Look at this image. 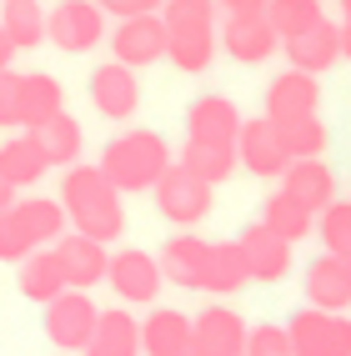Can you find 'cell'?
<instances>
[{
  "instance_id": "cell-29",
  "label": "cell",
  "mask_w": 351,
  "mask_h": 356,
  "mask_svg": "<svg viewBox=\"0 0 351 356\" xmlns=\"http://www.w3.org/2000/svg\"><path fill=\"white\" fill-rule=\"evenodd\" d=\"M216 56V26H186V31H171V45H166V60L186 76H196V70L211 65Z\"/></svg>"
},
{
  "instance_id": "cell-18",
  "label": "cell",
  "mask_w": 351,
  "mask_h": 356,
  "mask_svg": "<svg viewBox=\"0 0 351 356\" xmlns=\"http://www.w3.org/2000/svg\"><path fill=\"white\" fill-rule=\"evenodd\" d=\"M246 337H251V326L236 312H226V306H206L196 316V351L201 356H246Z\"/></svg>"
},
{
  "instance_id": "cell-36",
  "label": "cell",
  "mask_w": 351,
  "mask_h": 356,
  "mask_svg": "<svg viewBox=\"0 0 351 356\" xmlns=\"http://www.w3.org/2000/svg\"><path fill=\"white\" fill-rule=\"evenodd\" d=\"M316 231H321V241L326 251H336V256H351V201H332L316 216Z\"/></svg>"
},
{
  "instance_id": "cell-30",
  "label": "cell",
  "mask_w": 351,
  "mask_h": 356,
  "mask_svg": "<svg viewBox=\"0 0 351 356\" xmlns=\"http://www.w3.org/2000/svg\"><path fill=\"white\" fill-rule=\"evenodd\" d=\"M56 111H65V90H60L56 76H45V70H31V76H20V115H26V126L51 121Z\"/></svg>"
},
{
  "instance_id": "cell-8",
  "label": "cell",
  "mask_w": 351,
  "mask_h": 356,
  "mask_svg": "<svg viewBox=\"0 0 351 356\" xmlns=\"http://www.w3.org/2000/svg\"><path fill=\"white\" fill-rule=\"evenodd\" d=\"M166 45H171V26H166V15L151 10V15H126L121 26L111 31V51L115 60H126V65H156V60H166Z\"/></svg>"
},
{
  "instance_id": "cell-25",
  "label": "cell",
  "mask_w": 351,
  "mask_h": 356,
  "mask_svg": "<svg viewBox=\"0 0 351 356\" xmlns=\"http://www.w3.org/2000/svg\"><path fill=\"white\" fill-rule=\"evenodd\" d=\"M140 321L131 312H101V326L90 337L85 356H140Z\"/></svg>"
},
{
  "instance_id": "cell-13",
  "label": "cell",
  "mask_w": 351,
  "mask_h": 356,
  "mask_svg": "<svg viewBox=\"0 0 351 356\" xmlns=\"http://www.w3.org/2000/svg\"><path fill=\"white\" fill-rule=\"evenodd\" d=\"M321 106V81L311 70H281V76L266 86V115L271 121H296V115H316Z\"/></svg>"
},
{
  "instance_id": "cell-43",
  "label": "cell",
  "mask_w": 351,
  "mask_h": 356,
  "mask_svg": "<svg viewBox=\"0 0 351 356\" xmlns=\"http://www.w3.org/2000/svg\"><path fill=\"white\" fill-rule=\"evenodd\" d=\"M15 191H20V186H10V181H6V176H0V211H10V206H15V201H20V196H15Z\"/></svg>"
},
{
  "instance_id": "cell-11",
  "label": "cell",
  "mask_w": 351,
  "mask_h": 356,
  "mask_svg": "<svg viewBox=\"0 0 351 356\" xmlns=\"http://www.w3.org/2000/svg\"><path fill=\"white\" fill-rule=\"evenodd\" d=\"M236 241H241V256H246V266H251V281H266V286H271V281H281V276L291 271V246L296 241H286V236L271 231L266 221L246 226Z\"/></svg>"
},
{
  "instance_id": "cell-28",
  "label": "cell",
  "mask_w": 351,
  "mask_h": 356,
  "mask_svg": "<svg viewBox=\"0 0 351 356\" xmlns=\"http://www.w3.org/2000/svg\"><path fill=\"white\" fill-rule=\"evenodd\" d=\"M181 165H191L201 181L221 186L241 165V156H236V146H221V140H186V146H181Z\"/></svg>"
},
{
  "instance_id": "cell-42",
  "label": "cell",
  "mask_w": 351,
  "mask_h": 356,
  "mask_svg": "<svg viewBox=\"0 0 351 356\" xmlns=\"http://www.w3.org/2000/svg\"><path fill=\"white\" fill-rule=\"evenodd\" d=\"M15 51H20V45L10 40V31H6V26H0V70H6V65L15 60Z\"/></svg>"
},
{
  "instance_id": "cell-44",
  "label": "cell",
  "mask_w": 351,
  "mask_h": 356,
  "mask_svg": "<svg viewBox=\"0 0 351 356\" xmlns=\"http://www.w3.org/2000/svg\"><path fill=\"white\" fill-rule=\"evenodd\" d=\"M341 56L351 60V20H341Z\"/></svg>"
},
{
  "instance_id": "cell-17",
  "label": "cell",
  "mask_w": 351,
  "mask_h": 356,
  "mask_svg": "<svg viewBox=\"0 0 351 356\" xmlns=\"http://www.w3.org/2000/svg\"><path fill=\"white\" fill-rule=\"evenodd\" d=\"M281 45H286V60H291L296 70H311V76H321V70H332V65L341 60V26L321 15L311 31H301V35L281 40Z\"/></svg>"
},
{
  "instance_id": "cell-39",
  "label": "cell",
  "mask_w": 351,
  "mask_h": 356,
  "mask_svg": "<svg viewBox=\"0 0 351 356\" xmlns=\"http://www.w3.org/2000/svg\"><path fill=\"white\" fill-rule=\"evenodd\" d=\"M0 126H26V115H20V70H0Z\"/></svg>"
},
{
  "instance_id": "cell-27",
  "label": "cell",
  "mask_w": 351,
  "mask_h": 356,
  "mask_svg": "<svg viewBox=\"0 0 351 356\" xmlns=\"http://www.w3.org/2000/svg\"><path fill=\"white\" fill-rule=\"evenodd\" d=\"M251 281V266L241 256V241H211V271H206V291L211 296H231Z\"/></svg>"
},
{
  "instance_id": "cell-31",
  "label": "cell",
  "mask_w": 351,
  "mask_h": 356,
  "mask_svg": "<svg viewBox=\"0 0 351 356\" xmlns=\"http://www.w3.org/2000/svg\"><path fill=\"white\" fill-rule=\"evenodd\" d=\"M261 221H266L271 231H281L286 241H301V236H311V226H316V211H311L307 201H296V196L286 191V186H281V191H271V196H266Z\"/></svg>"
},
{
  "instance_id": "cell-19",
  "label": "cell",
  "mask_w": 351,
  "mask_h": 356,
  "mask_svg": "<svg viewBox=\"0 0 351 356\" xmlns=\"http://www.w3.org/2000/svg\"><path fill=\"white\" fill-rule=\"evenodd\" d=\"M140 346H146V356H201L196 321L181 312H151L140 321Z\"/></svg>"
},
{
  "instance_id": "cell-1",
  "label": "cell",
  "mask_w": 351,
  "mask_h": 356,
  "mask_svg": "<svg viewBox=\"0 0 351 356\" xmlns=\"http://www.w3.org/2000/svg\"><path fill=\"white\" fill-rule=\"evenodd\" d=\"M60 201H65V216L76 231L96 236V241H115L126 231V206H121V186H115L101 165H65V181H60Z\"/></svg>"
},
{
  "instance_id": "cell-14",
  "label": "cell",
  "mask_w": 351,
  "mask_h": 356,
  "mask_svg": "<svg viewBox=\"0 0 351 356\" xmlns=\"http://www.w3.org/2000/svg\"><path fill=\"white\" fill-rule=\"evenodd\" d=\"M221 45H226V56H231V60H241V65H261V60H271V51L281 45V35H276V26H271L266 15H226Z\"/></svg>"
},
{
  "instance_id": "cell-24",
  "label": "cell",
  "mask_w": 351,
  "mask_h": 356,
  "mask_svg": "<svg viewBox=\"0 0 351 356\" xmlns=\"http://www.w3.org/2000/svg\"><path fill=\"white\" fill-rule=\"evenodd\" d=\"M35 140H40V151L51 156V165H76L81 161V146H85V131L81 121L70 111H56L51 121H40V126H26Z\"/></svg>"
},
{
  "instance_id": "cell-34",
  "label": "cell",
  "mask_w": 351,
  "mask_h": 356,
  "mask_svg": "<svg viewBox=\"0 0 351 356\" xmlns=\"http://www.w3.org/2000/svg\"><path fill=\"white\" fill-rule=\"evenodd\" d=\"M35 231L26 226V216H20V206L0 211V261H10V266H20L31 251H35Z\"/></svg>"
},
{
  "instance_id": "cell-45",
  "label": "cell",
  "mask_w": 351,
  "mask_h": 356,
  "mask_svg": "<svg viewBox=\"0 0 351 356\" xmlns=\"http://www.w3.org/2000/svg\"><path fill=\"white\" fill-rule=\"evenodd\" d=\"M341 20H351V0H341Z\"/></svg>"
},
{
  "instance_id": "cell-12",
  "label": "cell",
  "mask_w": 351,
  "mask_h": 356,
  "mask_svg": "<svg viewBox=\"0 0 351 356\" xmlns=\"http://www.w3.org/2000/svg\"><path fill=\"white\" fill-rule=\"evenodd\" d=\"M56 256H60V266H65V276H70V286H81V291H90V286L106 281V271H111L106 241H96V236H85V231H76V226L56 241Z\"/></svg>"
},
{
  "instance_id": "cell-40",
  "label": "cell",
  "mask_w": 351,
  "mask_h": 356,
  "mask_svg": "<svg viewBox=\"0 0 351 356\" xmlns=\"http://www.w3.org/2000/svg\"><path fill=\"white\" fill-rule=\"evenodd\" d=\"M96 6H101L106 15H115V20H126V15H151V10H161L166 0H96Z\"/></svg>"
},
{
  "instance_id": "cell-23",
  "label": "cell",
  "mask_w": 351,
  "mask_h": 356,
  "mask_svg": "<svg viewBox=\"0 0 351 356\" xmlns=\"http://www.w3.org/2000/svg\"><path fill=\"white\" fill-rule=\"evenodd\" d=\"M45 171H51V156L40 151V140L26 131V136H10L6 146H0V176H6L10 186H20V191H26V186H35Z\"/></svg>"
},
{
  "instance_id": "cell-16",
  "label": "cell",
  "mask_w": 351,
  "mask_h": 356,
  "mask_svg": "<svg viewBox=\"0 0 351 356\" xmlns=\"http://www.w3.org/2000/svg\"><path fill=\"white\" fill-rule=\"evenodd\" d=\"M307 301L321 312H346L351 306V256L326 251L307 266Z\"/></svg>"
},
{
  "instance_id": "cell-7",
  "label": "cell",
  "mask_w": 351,
  "mask_h": 356,
  "mask_svg": "<svg viewBox=\"0 0 351 356\" xmlns=\"http://www.w3.org/2000/svg\"><path fill=\"white\" fill-rule=\"evenodd\" d=\"M236 156L251 176L261 181H281L291 165V151L286 140H281V126L271 121V115H256V121H241V136H236Z\"/></svg>"
},
{
  "instance_id": "cell-9",
  "label": "cell",
  "mask_w": 351,
  "mask_h": 356,
  "mask_svg": "<svg viewBox=\"0 0 351 356\" xmlns=\"http://www.w3.org/2000/svg\"><path fill=\"white\" fill-rule=\"evenodd\" d=\"M286 331H291L296 356H351V321L341 312L311 306V312H296Z\"/></svg>"
},
{
  "instance_id": "cell-37",
  "label": "cell",
  "mask_w": 351,
  "mask_h": 356,
  "mask_svg": "<svg viewBox=\"0 0 351 356\" xmlns=\"http://www.w3.org/2000/svg\"><path fill=\"white\" fill-rule=\"evenodd\" d=\"M216 0H166L161 15H166L171 31H186V26H216Z\"/></svg>"
},
{
  "instance_id": "cell-41",
  "label": "cell",
  "mask_w": 351,
  "mask_h": 356,
  "mask_svg": "<svg viewBox=\"0 0 351 356\" xmlns=\"http://www.w3.org/2000/svg\"><path fill=\"white\" fill-rule=\"evenodd\" d=\"M216 6H221L226 15H266L271 0H216Z\"/></svg>"
},
{
  "instance_id": "cell-32",
  "label": "cell",
  "mask_w": 351,
  "mask_h": 356,
  "mask_svg": "<svg viewBox=\"0 0 351 356\" xmlns=\"http://www.w3.org/2000/svg\"><path fill=\"white\" fill-rule=\"evenodd\" d=\"M20 216H26V226L35 231L40 246H56L60 236L70 231V216H65V201H51V196H31V201H15Z\"/></svg>"
},
{
  "instance_id": "cell-3",
  "label": "cell",
  "mask_w": 351,
  "mask_h": 356,
  "mask_svg": "<svg viewBox=\"0 0 351 356\" xmlns=\"http://www.w3.org/2000/svg\"><path fill=\"white\" fill-rule=\"evenodd\" d=\"M211 201H216V186L201 181L191 165L171 161V171L156 181V211L171 226H201L211 216Z\"/></svg>"
},
{
  "instance_id": "cell-22",
  "label": "cell",
  "mask_w": 351,
  "mask_h": 356,
  "mask_svg": "<svg viewBox=\"0 0 351 356\" xmlns=\"http://www.w3.org/2000/svg\"><path fill=\"white\" fill-rule=\"evenodd\" d=\"M20 296L26 301H35V306H45V301H56L65 286H70V276H65V266H60V256H56V246H35L26 261H20Z\"/></svg>"
},
{
  "instance_id": "cell-4",
  "label": "cell",
  "mask_w": 351,
  "mask_h": 356,
  "mask_svg": "<svg viewBox=\"0 0 351 356\" xmlns=\"http://www.w3.org/2000/svg\"><path fill=\"white\" fill-rule=\"evenodd\" d=\"M101 326V306L90 301L81 286H65L56 301H45V337L60 351H85Z\"/></svg>"
},
{
  "instance_id": "cell-6",
  "label": "cell",
  "mask_w": 351,
  "mask_h": 356,
  "mask_svg": "<svg viewBox=\"0 0 351 356\" xmlns=\"http://www.w3.org/2000/svg\"><path fill=\"white\" fill-rule=\"evenodd\" d=\"M51 45L65 56H85L96 51L101 35H106V10L96 6V0H60V6L51 10Z\"/></svg>"
},
{
  "instance_id": "cell-26",
  "label": "cell",
  "mask_w": 351,
  "mask_h": 356,
  "mask_svg": "<svg viewBox=\"0 0 351 356\" xmlns=\"http://www.w3.org/2000/svg\"><path fill=\"white\" fill-rule=\"evenodd\" d=\"M0 26L10 31V40L20 51H35L40 40H51V15L40 10V0H0Z\"/></svg>"
},
{
  "instance_id": "cell-5",
  "label": "cell",
  "mask_w": 351,
  "mask_h": 356,
  "mask_svg": "<svg viewBox=\"0 0 351 356\" xmlns=\"http://www.w3.org/2000/svg\"><path fill=\"white\" fill-rule=\"evenodd\" d=\"M106 281H111V291L121 296L126 306H151L161 296V286H166V266H161V256L131 246V251H115L111 256Z\"/></svg>"
},
{
  "instance_id": "cell-33",
  "label": "cell",
  "mask_w": 351,
  "mask_h": 356,
  "mask_svg": "<svg viewBox=\"0 0 351 356\" xmlns=\"http://www.w3.org/2000/svg\"><path fill=\"white\" fill-rule=\"evenodd\" d=\"M266 20L276 26L281 40H291V35L311 31L316 20H321V0H271V6H266Z\"/></svg>"
},
{
  "instance_id": "cell-35",
  "label": "cell",
  "mask_w": 351,
  "mask_h": 356,
  "mask_svg": "<svg viewBox=\"0 0 351 356\" xmlns=\"http://www.w3.org/2000/svg\"><path fill=\"white\" fill-rule=\"evenodd\" d=\"M276 126H281V140H286L291 161L326 151V126H321V115H296V121H276Z\"/></svg>"
},
{
  "instance_id": "cell-2",
  "label": "cell",
  "mask_w": 351,
  "mask_h": 356,
  "mask_svg": "<svg viewBox=\"0 0 351 356\" xmlns=\"http://www.w3.org/2000/svg\"><path fill=\"white\" fill-rule=\"evenodd\" d=\"M101 171L121 191H156V181L171 171V146L156 131H126L101 151Z\"/></svg>"
},
{
  "instance_id": "cell-15",
  "label": "cell",
  "mask_w": 351,
  "mask_h": 356,
  "mask_svg": "<svg viewBox=\"0 0 351 356\" xmlns=\"http://www.w3.org/2000/svg\"><path fill=\"white\" fill-rule=\"evenodd\" d=\"M161 266H166V281H176V286L186 291H206V271H211V241L196 231H181L166 241V251H161Z\"/></svg>"
},
{
  "instance_id": "cell-21",
  "label": "cell",
  "mask_w": 351,
  "mask_h": 356,
  "mask_svg": "<svg viewBox=\"0 0 351 356\" xmlns=\"http://www.w3.org/2000/svg\"><path fill=\"white\" fill-rule=\"evenodd\" d=\"M281 186H286L296 201H307L316 216L336 201V176H332V165H326L321 156H296L286 165V176H281Z\"/></svg>"
},
{
  "instance_id": "cell-20",
  "label": "cell",
  "mask_w": 351,
  "mask_h": 356,
  "mask_svg": "<svg viewBox=\"0 0 351 356\" xmlns=\"http://www.w3.org/2000/svg\"><path fill=\"white\" fill-rule=\"evenodd\" d=\"M241 136V111L226 96H201L186 111V140H221V146H236Z\"/></svg>"
},
{
  "instance_id": "cell-38",
  "label": "cell",
  "mask_w": 351,
  "mask_h": 356,
  "mask_svg": "<svg viewBox=\"0 0 351 356\" xmlns=\"http://www.w3.org/2000/svg\"><path fill=\"white\" fill-rule=\"evenodd\" d=\"M246 356H296L291 331H286V326H251V337H246Z\"/></svg>"
},
{
  "instance_id": "cell-10",
  "label": "cell",
  "mask_w": 351,
  "mask_h": 356,
  "mask_svg": "<svg viewBox=\"0 0 351 356\" xmlns=\"http://www.w3.org/2000/svg\"><path fill=\"white\" fill-rule=\"evenodd\" d=\"M90 106H96L101 115H111V121H126V115H136V106H140L136 65L106 60V65L90 70Z\"/></svg>"
}]
</instances>
